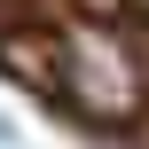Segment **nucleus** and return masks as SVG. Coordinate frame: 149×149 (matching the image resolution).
Returning <instances> with one entry per match:
<instances>
[{
	"label": "nucleus",
	"mask_w": 149,
	"mask_h": 149,
	"mask_svg": "<svg viewBox=\"0 0 149 149\" xmlns=\"http://www.w3.org/2000/svg\"><path fill=\"white\" fill-rule=\"evenodd\" d=\"M55 86H63V102L79 110V118H94V126H126L134 110L149 102V71L141 55H134V39L126 31H110V24H63V39H55Z\"/></svg>",
	"instance_id": "1"
}]
</instances>
